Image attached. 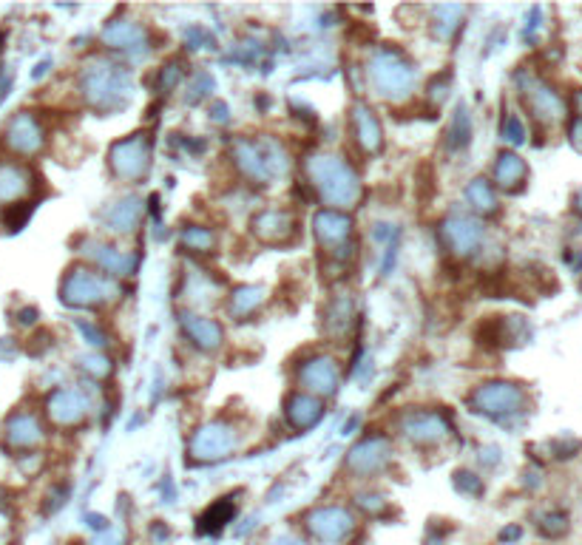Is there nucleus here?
Listing matches in <instances>:
<instances>
[{
	"label": "nucleus",
	"mask_w": 582,
	"mask_h": 545,
	"mask_svg": "<svg viewBox=\"0 0 582 545\" xmlns=\"http://www.w3.org/2000/svg\"><path fill=\"white\" fill-rule=\"evenodd\" d=\"M307 179L330 211H347L361 199V179L355 168L338 154H313L307 159Z\"/></svg>",
	"instance_id": "1"
},
{
	"label": "nucleus",
	"mask_w": 582,
	"mask_h": 545,
	"mask_svg": "<svg viewBox=\"0 0 582 545\" xmlns=\"http://www.w3.org/2000/svg\"><path fill=\"white\" fill-rule=\"evenodd\" d=\"M77 86L86 106L111 114L128 106L131 100V71L106 57H91L80 69Z\"/></svg>",
	"instance_id": "2"
},
{
	"label": "nucleus",
	"mask_w": 582,
	"mask_h": 545,
	"mask_svg": "<svg viewBox=\"0 0 582 545\" xmlns=\"http://www.w3.org/2000/svg\"><path fill=\"white\" fill-rule=\"evenodd\" d=\"M367 80L370 86L389 100V103H401L409 100L415 83H418V71L412 66V60L395 46H381L370 54L367 60Z\"/></svg>",
	"instance_id": "3"
},
{
	"label": "nucleus",
	"mask_w": 582,
	"mask_h": 545,
	"mask_svg": "<svg viewBox=\"0 0 582 545\" xmlns=\"http://www.w3.org/2000/svg\"><path fill=\"white\" fill-rule=\"evenodd\" d=\"M120 284L89 264H74L60 282V301L74 310H94L108 301L120 299Z\"/></svg>",
	"instance_id": "4"
},
{
	"label": "nucleus",
	"mask_w": 582,
	"mask_h": 545,
	"mask_svg": "<svg viewBox=\"0 0 582 545\" xmlns=\"http://www.w3.org/2000/svg\"><path fill=\"white\" fill-rule=\"evenodd\" d=\"M466 406L472 412H477V415L503 421L509 415L523 412L526 392H523L520 384H512V381H486V384H480V387L466 395Z\"/></svg>",
	"instance_id": "5"
},
{
	"label": "nucleus",
	"mask_w": 582,
	"mask_h": 545,
	"mask_svg": "<svg viewBox=\"0 0 582 545\" xmlns=\"http://www.w3.org/2000/svg\"><path fill=\"white\" fill-rule=\"evenodd\" d=\"M151 154V137L145 131H134L108 148V168L123 182H142L151 171Z\"/></svg>",
	"instance_id": "6"
},
{
	"label": "nucleus",
	"mask_w": 582,
	"mask_h": 545,
	"mask_svg": "<svg viewBox=\"0 0 582 545\" xmlns=\"http://www.w3.org/2000/svg\"><path fill=\"white\" fill-rule=\"evenodd\" d=\"M236 446H239V432H236V426L230 421L216 418V421L202 423V426L196 429L188 452H191V458H194L196 463H216V460L230 458V455L236 452Z\"/></svg>",
	"instance_id": "7"
},
{
	"label": "nucleus",
	"mask_w": 582,
	"mask_h": 545,
	"mask_svg": "<svg viewBox=\"0 0 582 545\" xmlns=\"http://www.w3.org/2000/svg\"><path fill=\"white\" fill-rule=\"evenodd\" d=\"M43 145H46V128L32 111H20L3 128V148L12 157H35L43 151Z\"/></svg>",
	"instance_id": "8"
},
{
	"label": "nucleus",
	"mask_w": 582,
	"mask_h": 545,
	"mask_svg": "<svg viewBox=\"0 0 582 545\" xmlns=\"http://www.w3.org/2000/svg\"><path fill=\"white\" fill-rule=\"evenodd\" d=\"M296 381L299 387L313 395V398H330L336 395L338 384H341V372H338V361L327 352H316L307 361H301L296 367Z\"/></svg>",
	"instance_id": "9"
},
{
	"label": "nucleus",
	"mask_w": 582,
	"mask_h": 545,
	"mask_svg": "<svg viewBox=\"0 0 582 545\" xmlns=\"http://www.w3.org/2000/svg\"><path fill=\"white\" fill-rule=\"evenodd\" d=\"M520 94H523V103L531 111V117L540 125H557L565 117L563 97L540 77L520 74Z\"/></svg>",
	"instance_id": "10"
},
{
	"label": "nucleus",
	"mask_w": 582,
	"mask_h": 545,
	"mask_svg": "<svg viewBox=\"0 0 582 545\" xmlns=\"http://www.w3.org/2000/svg\"><path fill=\"white\" fill-rule=\"evenodd\" d=\"M304 526L318 543L338 545L355 531V517L344 506H318V509L307 511Z\"/></svg>",
	"instance_id": "11"
},
{
	"label": "nucleus",
	"mask_w": 582,
	"mask_h": 545,
	"mask_svg": "<svg viewBox=\"0 0 582 545\" xmlns=\"http://www.w3.org/2000/svg\"><path fill=\"white\" fill-rule=\"evenodd\" d=\"M250 230L262 245L284 247L299 236V219L284 208H265L250 219Z\"/></svg>",
	"instance_id": "12"
},
{
	"label": "nucleus",
	"mask_w": 582,
	"mask_h": 545,
	"mask_svg": "<svg viewBox=\"0 0 582 545\" xmlns=\"http://www.w3.org/2000/svg\"><path fill=\"white\" fill-rule=\"evenodd\" d=\"M401 435L426 449L449 435V421L438 409H409L401 415Z\"/></svg>",
	"instance_id": "13"
},
{
	"label": "nucleus",
	"mask_w": 582,
	"mask_h": 545,
	"mask_svg": "<svg viewBox=\"0 0 582 545\" xmlns=\"http://www.w3.org/2000/svg\"><path fill=\"white\" fill-rule=\"evenodd\" d=\"M392 460V446L384 435H367L355 443L347 455V472L355 477H372L384 472Z\"/></svg>",
	"instance_id": "14"
},
{
	"label": "nucleus",
	"mask_w": 582,
	"mask_h": 545,
	"mask_svg": "<svg viewBox=\"0 0 582 545\" xmlns=\"http://www.w3.org/2000/svg\"><path fill=\"white\" fill-rule=\"evenodd\" d=\"M483 236H486V230L472 216L455 213V216L443 219L441 239L452 256H472V253H477L480 245H483Z\"/></svg>",
	"instance_id": "15"
},
{
	"label": "nucleus",
	"mask_w": 582,
	"mask_h": 545,
	"mask_svg": "<svg viewBox=\"0 0 582 545\" xmlns=\"http://www.w3.org/2000/svg\"><path fill=\"white\" fill-rule=\"evenodd\" d=\"M230 159L236 162L239 174L250 179L253 185H267L273 182L270 174V165H267L265 142L262 140H245V137H236L230 145Z\"/></svg>",
	"instance_id": "16"
},
{
	"label": "nucleus",
	"mask_w": 582,
	"mask_h": 545,
	"mask_svg": "<svg viewBox=\"0 0 582 545\" xmlns=\"http://www.w3.org/2000/svg\"><path fill=\"white\" fill-rule=\"evenodd\" d=\"M89 395L80 392V389H54L46 401V415L54 426H63V429H71V426H80L89 415Z\"/></svg>",
	"instance_id": "17"
},
{
	"label": "nucleus",
	"mask_w": 582,
	"mask_h": 545,
	"mask_svg": "<svg viewBox=\"0 0 582 545\" xmlns=\"http://www.w3.org/2000/svg\"><path fill=\"white\" fill-rule=\"evenodd\" d=\"M103 43L114 52H125L131 60H142L151 52V40H148L145 26L134 23V20H111L103 29Z\"/></svg>",
	"instance_id": "18"
},
{
	"label": "nucleus",
	"mask_w": 582,
	"mask_h": 545,
	"mask_svg": "<svg viewBox=\"0 0 582 545\" xmlns=\"http://www.w3.org/2000/svg\"><path fill=\"white\" fill-rule=\"evenodd\" d=\"M83 256L94 264V270L106 273L111 279H117V276H131L134 267H137V256L123 253L120 247L108 245L103 239H86V242H83Z\"/></svg>",
	"instance_id": "19"
},
{
	"label": "nucleus",
	"mask_w": 582,
	"mask_h": 545,
	"mask_svg": "<svg viewBox=\"0 0 582 545\" xmlns=\"http://www.w3.org/2000/svg\"><path fill=\"white\" fill-rule=\"evenodd\" d=\"M313 233H316L318 245L324 253H333L341 247L350 245L353 239V219L344 211H318L313 216Z\"/></svg>",
	"instance_id": "20"
},
{
	"label": "nucleus",
	"mask_w": 582,
	"mask_h": 545,
	"mask_svg": "<svg viewBox=\"0 0 582 545\" xmlns=\"http://www.w3.org/2000/svg\"><path fill=\"white\" fill-rule=\"evenodd\" d=\"M179 327H182V335L194 344L196 350L202 352H216L222 347V341H225V330H222L219 321L191 313V310L179 313Z\"/></svg>",
	"instance_id": "21"
},
{
	"label": "nucleus",
	"mask_w": 582,
	"mask_h": 545,
	"mask_svg": "<svg viewBox=\"0 0 582 545\" xmlns=\"http://www.w3.org/2000/svg\"><path fill=\"white\" fill-rule=\"evenodd\" d=\"M353 140L364 157H375L384 148V125L367 103L353 106Z\"/></svg>",
	"instance_id": "22"
},
{
	"label": "nucleus",
	"mask_w": 582,
	"mask_h": 545,
	"mask_svg": "<svg viewBox=\"0 0 582 545\" xmlns=\"http://www.w3.org/2000/svg\"><path fill=\"white\" fill-rule=\"evenodd\" d=\"M32 188H35V174L23 162H12V159L0 162V205L9 208V205L26 202Z\"/></svg>",
	"instance_id": "23"
},
{
	"label": "nucleus",
	"mask_w": 582,
	"mask_h": 545,
	"mask_svg": "<svg viewBox=\"0 0 582 545\" xmlns=\"http://www.w3.org/2000/svg\"><path fill=\"white\" fill-rule=\"evenodd\" d=\"M43 438H46V432H43V423H40V418H37L35 412L18 409V412L9 415V421H6V443H9L12 449L29 452V449L40 446Z\"/></svg>",
	"instance_id": "24"
},
{
	"label": "nucleus",
	"mask_w": 582,
	"mask_h": 545,
	"mask_svg": "<svg viewBox=\"0 0 582 545\" xmlns=\"http://www.w3.org/2000/svg\"><path fill=\"white\" fill-rule=\"evenodd\" d=\"M284 418H287V426L296 429V432H307L321 423L324 418V404L321 398H313L307 392H293L284 404Z\"/></svg>",
	"instance_id": "25"
},
{
	"label": "nucleus",
	"mask_w": 582,
	"mask_h": 545,
	"mask_svg": "<svg viewBox=\"0 0 582 545\" xmlns=\"http://www.w3.org/2000/svg\"><path fill=\"white\" fill-rule=\"evenodd\" d=\"M492 176L497 188H503L509 194H517V191H523V185L529 179V165L523 162V157H517L514 151H500L497 159H494Z\"/></svg>",
	"instance_id": "26"
},
{
	"label": "nucleus",
	"mask_w": 582,
	"mask_h": 545,
	"mask_svg": "<svg viewBox=\"0 0 582 545\" xmlns=\"http://www.w3.org/2000/svg\"><path fill=\"white\" fill-rule=\"evenodd\" d=\"M142 219V199L140 196H123L117 202H111L103 211V225L111 233H131L140 225Z\"/></svg>",
	"instance_id": "27"
},
{
	"label": "nucleus",
	"mask_w": 582,
	"mask_h": 545,
	"mask_svg": "<svg viewBox=\"0 0 582 545\" xmlns=\"http://www.w3.org/2000/svg\"><path fill=\"white\" fill-rule=\"evenodd\" d=\"M267 299V287L262 284H245V287H236L228 296V313L230 318L242 321V318H250Z\"/></svg>",
	"instance_id": "28"
},
{
	"label": "nucleus",
	"mask_w": 582,
	"mask_h": 545,
	"mask_svg": "<svg viewBox=\"0 0 582 545\" xmlns=\"http://www.w3.org/2000/svg\"><path fill=\"white\" fill-rule=\"evenodd\" d=\"M233 517H236V503L230 497H222L199 514L196 531L199 534H219L222 528H228V523H233Z\"/></svg>",
	"instance_id": "29"
},
{
	"label": "nucleus",
	"mask_w": 582,
	"mask_h": 545,
	"mask_svg": "<svg viewBox=\"0 0 582 545\" xmlns=\"http://www.w3.org/2000/svg\"><path fill=\"white\" fill-rule=\"evenodd\" d=\"M472 142V117L466 106L455 108V114L449 117V128H446V148L449 151H463Z\"/></svg>",
	"instance_id": "30"
},
{
	"label": "nucleus",
	"mask_w": 582,
	"mask_h": 545,
	"mask_svg": "<svg viewBox=\"0 0 582 545\" xmlns=\"http://www.w3.org/2000/svg\"><path fill=\"white\" fill-rule=\"evenodd\" d=\"M466 202L472 205V211L480 213V216H489V213L497 211V191L489 179H472L466 185Z\"/></svg>",
	"instance_id": "31"
},
{
	"label": "nucleus",
	"mask_w": 582,
	"mask_h": 545,
	"mask_svg": "<svg viewBox=\"0 0 582 545\" xmlns=\"http://www.w3.org/2000/svg\"><path fill=\"white\" fill-rule=\"evenodd\" d=\"M353 318H355V304L353 299L347 296H338V299L330 301V310H327V330L341 338L353 330Z\"/></svg>",
	"instance_id": "32"
},
{
	"label": "nucleus",
	"mask_w": 582,
	"mask_h": 545,
	"mask_svg": "<svg viewBox=\"0 0 582 545\" xmlns=\"http://www.w3.org/2000/svg\"><path fill=\"white\" fill-rule=\"evenodd\" d=\"M463 15H466V6H455V3L452 6H435L432 9V32L441 37V40L455 37Z\"/></svg>",
	"instance_id": "33"
},
{
	"label": "nucleus",
	"mask_w": 582,
	"mask_h": 545,
	"mask_svg": "<svg viewBox=\"0 0 582 545\" xmlns=\"http://www.w3.org/2000/svg\"><path fill=\"white\" fill-rule=\"evenodd\" d=\"M179 239L188 250H196V253H211L216 247V233L211 228H202V225H188Z\"/></svg>",
	"instance_id": "34"
},
{
	"label": "nucleus",
	"mask_w": 582,
	"mask_h": 545,
	"mask_svg": "<svg viewBox=\"0 0 582 545\" xmlns=\"http://www.w3.org/2000/svg\"><path fill=\"white\" fill-rule=\"evenodd\" d=\"M80 367H83V372L86 375H91L94 381H106L108 375H111V358H106V355H100V352H91V355H83L80 358Z\"/></svg>",
	"instance_id": "35"
},
{
	"label": "nucleus",
	"mask_w": 582,
	"mask_h": 545,
	"mask_svg": "<svg viewBox=\"0 0 582 545\" xmlns=\"http://www.w3.org/2000/svg\"><path fill=\"white\" fill-rule=\"evenodd\" d=\"M182 74H185V63H182V60H171V63H165L157 74L159 94L174 91V88L179 86V80H182Z\"/></svg>",
	"instance_id": "36"
},
{
	"label": "nucleus",
	"mask_w": 582,
	"mask_h": 545,
	"mask_svg": "<svg viewBox=\"0 0 582 545\" xmlns=\"http://www.w3.org/2000/svg\"><path fill=\"white\" fill-rule=\"evenodd\" d=\"M32 216V202H18V205H9L3 211V225L9 230H20Z\"/></svg>",
	"instance_id": "37"
},
{
	"label": "nucleus",
	"mask_w": 582,
	"mask_h": 545,
	"mask_svg": "<svg viewBox=\"0 0 582 545\" xmlns=\"http://www.w3.org/2000/svg\"><path fill=\"white\" fill-rule=\"evenodd\" d=\"M500 134H503V140H509L512 145H520V142H526V125H523V120L517 114H506Z\"/></svg>",
	"instance_id": "38"
},
{
	"label": "nucleus",
	"mask_w": 582,
	"mask_h": 545,
	"mask_svg": "<svg viewBox=\"0 0 582 545\" xmlns=\"http://www.w3.org/2000/svg\"><path fill=\"white\" fill-rule=\"evenodd\" d=\"M216 83H213V77L208 71H199L194 77V86H191V94H188V103H199V100H205L208 94H211Z\"/></svg>",
	"instance_id": "39"
},
{
	"label": "nucleus",
	"mask_w": 582,
	"mask_h": 545,
	"mask_svg": "<svg viewBox=\"0 0 582 545\" xmlns=\"http://www.w3.org/2000/svg\"><path fill=\"white\" fill-rule=\"evenodd\" d=\"M455 489L463 494H480L483 492V483H480V477L472 475V472H466V469H460V472H455Z\"/></svg>",
	"instance_id": "40"
},
{
	"label": "nucleus",
	"mask_w": 582,
	"mask_h": 545,
	"mask_svg": "<svg viewBox=\"0 0 582 545\" xmlns=\"http://www.w3.org/2000/svg\"><path fill=\"white\" fill-rule=\"evenodd\" d=\"M77 330H80V335L89 341L91 347H106V333L97 327V324H91V321H83V318H77Z\"/></svg>",
	"instance_id": "41"
},
{
	"label": "nucleus",
	"mask_w": 582,
	"mask_h": 545,
	"mask_svg": "<svg viewBox=\"0 0 582 545\" xmlns=\"http://www.w3.org/2000/svg\"><path fill=\"white\" fill-rule=\"evenodd\" d=\"M449 83H452V77H449V74H438V77H432V80H429V86H426V97L438 106L443 97H446V91H449Z\"/></svg>",
	"instance_id": "42"
},
{
	"label": "nucleus",
	"mask_w": 582,
	"mask_h": 545,
	"mask_svg": "<svg viewBox=\"0 0 582 545\" xmlns=\"http://www.w3.org/2000/svg\"><path fill=\"white\" fill-rule=\"evenodd\" d=\"M537 526H540V531L548 534V537H560L565 528H568L565 526V514H557V511H554V514H546L543 523H537Z\"/></svg>",
	"instance_id": "43"
},
{
	"label": "nucleus",
	"mask_w": 582,
	"mask_h": 545,
	"mask_svg": "<svg viewBox=\"0 0 582 545\" xmlns=\"http://www.w3.org/2000/svg\"><path fill=\"white\" fill-rule=\"evenodd\" d=\"M355 503H358L364 511L384 509V497H378V494H361V497H355Z\"/></svg>",
	"instance_id": "44"
},
{
	"label": "nucleus",
	"mask_w": 582,
	"mask_h": 545,
	"mask_svg": "<svg viewBox=\"0 0 582 545\" xmlns=\"http://www.w3.org/2000/svg\"><path fill=\"white\" fill-rule=\"evenodd\" d=\"M89 545H123V537H120L117 531H111V526H108L106 531H100Z\"/></svg>",
	"instance_id": "45"
},
{
	"label": "nucleus",
	"mask_w": 582,
	"mask_h": 545,
	"mask_svg": "<svg viewBox=\"0 0 582 545\" xmlns=\"http://www.w3.org/2000/svg\"><path fill=\"white\" fill-rule=\"evenodd\" d=\"M571 145L577 148V151H582V120L577 117L574 120V125H571Z\"/></svg>",
	"instance_id": "46"
},
{
	"label": "nucleus",
	"mask_w": 582,
	"mask_h": 545,
	"mask_svg": "<svg viewBox=\"0 0 582 545\" xmlns=\"http://www.w3.org/2000/svg\"><path fill=\"white\" fill-rule=\"evenodd\" d=\"M270 545H310L307 540H301V537H296V534H279L276 540Z\"/></svg>",
	"instance_id": "47"
},
{
	"label": "nucleus",
	"mask_w": 582,
	"mask_h": 545,
	"mask_svg": "<svg viewBox=\"0 0 582 545\" xmlns=\"http://www.w3.org/2000/svg\"><path fill=\"white\" fill-rule=\"evenodd\" d=\"M500 537H503V540H514V537H520V528H506Z\"/></svg>",
	"instance_id": "48"
},
{
	"label": "nucleus",
	"mask_w": 582,
	"mask_h": 545,
	"mask_svg": "<svg viewBox=\"0 0 582 545\" xmlns=\"http://www.w3.org/2000/svg\"><path fill=\"white\" fill-rule=\"evenodd\" d=\"M6 506H9V492L0 486V509H6Z\"/></svg>",
	"instance_id": "49"
},
{
	"label": "nucleus",
	"mask_w": 582,
	"mask_h": 545,
	"mask_svg": "<svg viewBox=\"0 0 582 545\" xmlns=\"http://www.w3.org/2000/svg\"><path fill=\"white\" fill-rule=\"evenodd\" d=\"M574 108H577V114H580V120H582V91L574 94Z\"/></svg>",
	"instance_id": "50"
},
{
	"label": "nucleus",
	"mask_w": 582,
	"mask_h": 545,
	"mask_svg": "<svg viewBox=\"0 0 582 545\" xmlns=\"http://www.w3.org/2000/svg\"><path fill=\"white\" fill-rule=\"evenodd\" d=\"M0 43H3V35H0Z\"/></svg>",
	"instance_id": "51"
}]
</instances>
